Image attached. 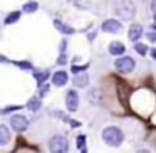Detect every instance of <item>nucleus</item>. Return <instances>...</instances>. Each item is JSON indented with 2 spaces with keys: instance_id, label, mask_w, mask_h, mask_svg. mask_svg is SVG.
<instances>
[{
  "instance_id": "13",
  "label": "nucleus",
  "mask_w": 156,
  "mask_h": 153,
  "mask_svg": "<svg viewBox=\"0 0 156 153\" xmlns=\"http://www.w3.org/2000/svg\"><path fill=\"white\" fill-rule=\"evenodd\" d=\"M10 141V131L5 125H0V143L2 145H7Z\"/></svg>"
},
{
  "instance_id": "14",
  "label": "nucleus",
  "mask_w": 156,
  "mask_h": 153,
  "mask_svg": "<svg viewBox=\"0 0 156 153\" xmlns=\"http://www.w3.org/2000/svg\"><path fill=\"white\" fill-rule=\"evenodd\" d=\"M27 108L30 109V111H37V109L41 108V98H37V96L30 98V99L27 101Z\"/></svg>"
},
{
  "instance_id": "21",
  "label": "nucleus",
  "mask_w": 156,
  "mask_h": 153,
  "mask_svg": "<svg viewBox=\"0 0 156 153\" xmlns=\"http://www.w3.org/2000/svg\"><path fill=\"white\" fill-rule=\"evenodd\" d=\"M146 37H148V41H151V42H156V31H151V32H148V34H146Z\"/></svg>"
},
{
  "instance_id": "25",
  "label": "nucleus",
  "mask_w": 156,
  "mask_h": 153,
  "mask_svg": "<svg viewBox=\"0 0 156 153\" xmlns=\"http://www.w3.org/2000/svg\"><path fill=\"white\" fill-rule=\"evenodd\" d=\"M149 56H151V57L156 61V49H151V51H149Z\"/></svg>"
},
{
  "instance_id": "23",
  "label": "nucleus",
  "mask_w": 156,
  "mask_h": 153,
  "mask_svg": "<svg viewBox=\"0 0 156 153\" xmlns=\"http://www.w3.org/2000/svg\"><path fill=\"white\" fill-rule=\"evenodd\" d=\"M59 64H66V62H67V56H66V54H61V56H59Z\"/></svg>"
},
{
  "instance_id": "27",
  "label": "nucleus",
  "mask_w": 156,
  "mask_h": 153,
  "mask_svg": "<svg viewBox=\"0 0 156 153\" xmlns=\"http://www.w3.org/2000/svg\"><path fill=\"white\" fill-rule=\"evenodd\" d=\"M153 14H154V19H156V2L153 4Z\"/></svg>"
},
{
  "instance_id": "19",
  "label": "nucleus",
  "mask_w": 156,
  "mask_h": 153,
  "mask_svg": "<svg viewBox=\"0 0 156 153\" xmlns=\"http://www.w3.org/2000/svg\"><path fill=\"white\" fill-rule=\"evenodd\" d=\"M77 148H82V153H86V136L84 135H79L77 136Z\"/></svg>"
},
{
  "instance_id": "28",
  "label": "nucleus",
  "mask_w": 156,
  "mask_h": 153,
  "mask_svg": "<svg viewBox=\"0 0 156 153\" xmlns=\"http://www.w3.org/2000/svg\"><path fill=\"white\" fill-rule=\"evenodd\" d=\"M153 27H154V29H156V24H153Z\"/></svg>"
},
{
  "instance_id": "1",
  "label": "nucleus",
  "mask_w": 156,
  "mask_h": 153,
  "mask_svg": "<svg viewBox=\"0 0 156 153\" xmlns=\"http://www.w3.org/2000/svg\"><path fill=\"white\" fill-rule=\"evenodd\" d=\"M102 141L106 145L112 146V148H118L122 145L124 141V133L118 128V126H106L102 129Z\"/></svg>"
},
{
  "instance_id": "11",
  "label": "nucleus",
  "mask_w": 156,
  "mask_h": 153,
  "mask_svg": "<svg viewBox=\"0 0 156 153\" xmlns=\"http://www.w3.org/2000/svg\"><path fill=\"white\" fill-rule=\"evenodd\" d=\"M87 84H89V76L84 74V72H82V74H77L74 78V86L76 88H86Z\"/></svg>"
},
{
  "instance_id": "5",
  "label": "nucleus",
  "mask_w": 156,
  "mask_h": 153,
  "mask_svg": "<svg viewBox=\"0 0 156 153\" xmlns=\"http://www.w3.org/2000/svg\"><path fill=\"white\" fill-rule=\"evenodd\" d=\"M102 31L108 32V34H118V32L122 31V24L118 20V19H108V20L102 22Z\"/></svg>"
},
{
  "instance_id": "2",
  "label": "nucleus",
  "mask_w": 156,
  "mask_h": 153,
  "mask_svg": "<svg viewBox=\"0 0 156 153\" xmlns=\"http://www.w3.org/2000/svg\"><path fill=\"white\" fill-rule=\"evenodd\" d=\"M49 150H51V153H69L67 138L61 135H54L49 140Z\"/></svg>"
},
{
  "instance_id": "12",
  "label": "nucleus",
  "mask_w": 156,
  "mask_h": 153,
  "mask_svg": "<svg viewBox=\"0 0 156 153\" xmlns=\"http://www.w3.org/2000/svg\"><path fill=\"white\" fill-rule=\"evenodd\" d=\"M54 25H55V27H57L61 32H64V34H67V35H71V34H74V32H76L74 29L71 27V25L62 24V22H61V19H54Z\"/></svg>"
},
{
  "instance_id": "6",
  "label": "nucleus",
  "mask_w": 156,
  "mask_h": 153,
  "mask_svg": "<svg viewBox=\"0 0 156 153\" xmlns=\"http://www.w3.org/2000/svg\"><path fill=\"white\" fill-rule=\"evenodd\" d=\"M66 106H67L69 111H76L79 106V94L74 91V89H71V91H67V94H66Z\"/></svg>"
},
{
  "instance_id": "22",
  "label": "nucleus",
  "mask_w": 156,
  "mask_h": 153,
  "mask_svg": "<svg viewBox=\"0 0 156 153\" xmlns=\"http://www.w3.org/2000/svg\"><path fill=\"white\" fill-rule=\"evenodd\" d=\"M17 66H20L22 69H32V64H30V62H17Z\"/></svg>"
},
{
  "instance_id": "17",
  "label": "nucleus",
  "mask_w": 156,
  "mask_h": 153,
  "mask_svg": "<svg viewBox=\"0 0 156 153\" xmlns=\"http://www.w3.org/2000/svg\"><path fill=\"white\" fill-rule=\"evenodd\" d=\"M34 78H35V79H37V81H39V86H42V84H44V81H45V79L49 78V72H47V71H42V72L35 71Z\"/></svg>"
},
{
  "instance_id": "3",
  "label": "nucleus",
  "mask_w": 156,
  "mask_h": 153,
  "mask_svg": "<svg viewBox=\"0 0 156 153\" xmlns=\"http://www.w3.org/2000/svg\"><path fill=\"white\" fill-rule=\"evenodd\" d=\"M114 66H116V69H118L119 72H122V74H129V72L134 71L136 62H134V59L129 57V56H122V57H118L114 61Z\"/></svg>"
},
{
  "instance_id": "8",
  "label": "nucleus",
  "mask_w": 156,
  "mask_h": 153,
  "mask_svg": "<svg viewBox=\"0 0 156 153\" xmlns=\"http://www.w3.org/2000/svg\"><path fill=\"white\" fill-rule=\"evenodd\" d=\"M108 51H109V54H112V56L122 57V54H124V51H126V46L122 44V42H119V41H112L111 44H109Z\"/></svg>"
},
{
  "instance_id": "15",
  "label": "nucleus",
  "mask_w": 156,
  "mask_h": 153,
  "mask_svg": "<svg viewBox=\"0 0 156 153\" xmlns=\"http://www.w3.org/2000/svg\"><path fill=\"white\" fill-rule=\"evenodd\" d=\"M19 19H20V12H19V10H15V12H12V14H9L7 17H5L4 24H5V25H9V24H14V22H17Z\"/></svg>"
},
{
  "instance_id": "9",
  "label": "nucleus",
  "mask_w": 156,
  "mask_h": 153,
  "mask_svg": "<svg viewBox=\"0 0 156 153\" xmlns=\"http://www.w3.org/2000/svg\"><path fill=\"white\" fill-rule=\"evenodd\" d=\"M143 35V27L139 24H133L131 27H129V31H128V37H129V41H133L136 44V42L139 41V37Z\"/></svg>"
},
{
  "instance_id": "16",
  "label": "nucleus",
  "mask_w": 156,
  "mask_h": 153,
  "mask_svg": "<svg viewBox=\"0 0 156 153\" xmlns=\"http://www.w3.org/2000/svg\"><path fill=\"white\" fill-rule=\"evenodd\" d=\"M37 9H39L37 2H27V4H24V12L25 14H32V12H35Z\"/></svg>"
},
{
  "instance_id": "10",
  "label": "nucleus",
  "mask_w": 156,
  "mask_h": 153,
  "mask_svg": "<svg viewBox=\"0 0 156 153\" xmlns=\"http://www.w3.org/2000/svg\"><path fill=\"white\" fill-rule=\"evenodd\" d=\"M116 14L121 15V19H124V20H131L133 17H134V9L133 7H126V5H122L121 9H116Z\"/></svg>"
},
{
  "instance_id": "18",
  "label": "nucleus",
  "mask_w": 156,
  "mask_h": 153,
  "mask_svg": "<svg viewBox=\"0 0 156 153\" xmlns=\"http://www.w3.org/2000/svg\"><path fill=\"white\" fill-rule=\"evenodd\" d=\"M134 49H136V52H138V54H141V56H146V54H148V46L141 44V42H136V44H134Z\"/></svg>"
},
{
  "instance_id": "7",
  "label": "nucleus",
  "mask_w": 156,
  "mask_h": 153,
  "mask_svg": "<svg viewBox=\"0 0 156 153\" xmlns=\"http://www.w3.org/2000/svg\"><path fill=\"white\" fill-rule=\"evenodd\" d=\"M69 81V74L66 71H57L52 74V84L57 86V88H61V86H66Z\"/></svg>"
},
{
  "instance_id": "4",
  "label": "nucleus",
  "mask_w": 156,
  "mask_h": 153,
  "mask_svg": "<svg viewBox=\"0 0 156 153\" xmlns=\"http://www.w3.org/2000/svg\"><path fill=\"white\" fill-rule=\"evenodd\" d=\"M29 119L25 118V116H22V115H14L10 118V126L15 129V131H25V129L29 128Z\"/></svg>"
},
{
  "instance_id": "26",
  "label": "nucleus",
  "mask_w": 156,
  "mask_h": 153,
  "mask_svg": "<svg viewBox=\"0 0 156 153\" xmlns=\"http://www.w3.org/2000/svg\"><path fill=\"white\" fill-rule=\"evenodd\" d=\"M138 153H151L149 150H146V148H141V150H138Z\"/></svg>"
},
{
  "instance_id": "24",
  "label": "nucleus",
  "mask_w": 156,
  "mask_h": 153,
  "mask_svg": "<svg viewBox=\"0 0 156 153\" xmlns=\"http://www.w3.org/2000/svg\"><path fill=\"white\" fill-rule=\"evenodd\" d=\"M86 67H87V66H82V67H79V66H72V72H81V71H84Z\"/></svg>"
},
{
  "instance_id": "20",
  "label": "nucleus",
  "mask_w": 156,
  "mask_h": 153,
  "mask_svg": "<svg viewBox=\"0 0 156 153\" xmlns=\"http://www.w3.org/2000/svg\"><path fill=\"white\" fill-rule=\"evenodd\" d=\"M17 109H20V106H7V108L2 109V115H7L9 111H17Z\"/></svg>"
}]
</instances>
